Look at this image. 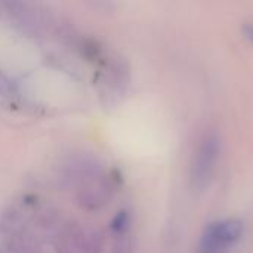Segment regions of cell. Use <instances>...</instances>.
Listing matches in <instances>:
<instances>
[{"instance_id": "6da1fadb", "label": "cell", "mask_w": 253, "mask_h": 253, "mask_svg": "<svg viewBox=\"0 0 253 253\" xmlns=\"http://www.w3.org/2000/svg\"><path fill=\"white\" fill-rule=\"evenodd\" d=\"M243 222L239 219H222L209 224L200 239V253H221L240 240Z\"/></svg>"}, {"instance_id": "7a4b0ae2", "label": "cell", "mask_w": 253, "mask_h": 253, "mask_svg": "<svg viewBox=\"0 0 253 253\" xmlns=\"http://www.w3.org/2000/svg\"><path fill=\"white\" fill-rule=\"evenodd\" d=\"M219 138L215 132L205 135L202 139L191 165V184L196 190H203L215 170L219 154Z\"/></svg>"}, {"instance_id": "3957f363", "label": "cell", "mask_w": 253, "mask_h": 253, "mask_svg": "<svg viewBox=\"0 0 253 253\" xmlns=\"http://www.w3.org/2000/svg\"><path fill=\"white\" fill-rule=\"evenodd\" d=\"M127 225V213L126 212H120L116 215V218L111 222V228L116 231H122L125 230V227Z\"/></svg>"}, {"instance_id": "277c9868", "label": "cell", "mask_w": 253, "mask_h": 253, "mask_svg": "<svg viewBox=\"0 0 253 253\" xmlns=\"http://www.w3.org/2000/svg\"><path fill=\"white\" fill-rule=\"evenodd\" d=\"M243 30H245V34H246V37L251 40V43L253 44V24H246Z\"/></svg>"}]
</instances>
